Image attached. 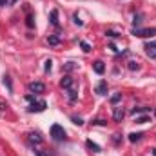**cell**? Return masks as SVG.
<instances>
[{
	"label": "cell",
	"instance_id": "ac0fdd59",
	"mask_svg": "<svg viewBox=\"0 0 156 156\" xmlns=\"http://www.w3.org/2000/svg\"><path fill=\"white\" fill-rule=\"evenodd\" d=\"M127 67H129L131 71H138V69H140V64H138V62H134V60H131Z\"/></svg>",
	"mask_w": 156,
	"mask_h": 156
},
{
	"label": "cell",
	"instance_id": "d6986e66",
	"mask_svg": "<svg viewBox=\"0 0 156 156\" xmlns=\"http://www.w3.org/2000/svg\"><path fill=\"white\" fill-rule=\"evenodd\" d=\"M149 122V116L147 115H144V116H138L136 118V123H147Z\"/></svg>",
	"mask_w": 156,
	"mask_h": 156
},
{
	"label": "cell",
	"instance_id": "ffe728a7",
	"mask_svg": "<svg viewBox=\"0 0 156 156\" xmlns=\"http://www.w3.org/2000/svg\"><path fill=\"white\" fill-rule=\"evenodd\" d=\"M80 45H82V49H83L85 53H89V51H91V45H89L87 42H80Z\"/></svg>",
	"mask_w": 156,
	"mask_h": 156
},
{
	"label": "cell",
	"instance_id": "f1b7e54d",
	"mask_svg": "<svg viewBox=\"0 0 156 156\" xmlns=\"http://www.w3.org/2000/svg\"><path fill=\"white\" fill-rule=\"evenodd\" d=\"M120 140H122V136H120V134H115V138H113V142H115V144H120Z\"/></svg>",
	"mask_w": 156,
	"mask_h": 156
},
{
	"label": "cell",
	"instance_id": "603a6c76",
	"mask_svg": "<svg viewBox=\"0 0 156 156\" xmlns=\"http://www.w3.org/2000/svg\"><path fill=\"white\" fill-rule=\"evenodd\" d=\"M73 69H75V64L73 62H67L66 64V71H73Z\"/></svg>",
	"mask_w": 156,
	"mask_h": 156
},
{
	"label": "cell",
	"instance_id": "83f0119b",
	"mask_svg": "<svg viewBox=\"0 0 156 156\" xmlns=\"http://www.w3.org/2000/svg\"><path fill=\"white\" fill-rule=\"evenodd\" d=\"M4 83H5V85H7V89L11 91V82H9V78H7V76L4 78Z\"/></svg>",
	"mask_w": 156,
	"mask_h": 156
},
{
	"label": "cell",
	"instance_id": "836d02e7",
	"mask_svg": "<svg viewBox=\"0 0 156 156\" xmlns=\"http://www.w3.org/2000/svg\"><path fill=\"white\" fill-rule=\"evenodd\" d=\"M154 115H156V109H154Z\"/></svg>",
	"mask_w": 156,
	"mask_h": 156
},
{
	"label": "cell",
	"instance_id": "f546056e",
	"mask_svg": "<svg viewBox=\"0 0 156 156\" xmlns=\"http://www.w3.org/2000/svg\"><path fill=\"white\" fill-rule=\"evenodd\" d=\"M29 27H33V16H27V22H26Z\"/></svg>",
	"mask_w": 156,
	"mask_h": 156
},
{
	"label": "cell",
	"instance_id": "7402d4cb",
	"mask_svg": "<svg viewBox=\"0 0 156 156\" xmlns=\"http://www.w3.org/2000/svg\"><path fill=\"white\" fill-rule=\"evenodd\" d=\"M105 35H107V37H111V38H118V37H120V35L115 33V31H105Z\"/></svg>",
	"mask_w": 156,
	"mask_h": 156
},
{
	"label": "cell",
	"instance_id": "6da1fadb",
	"mask_svg": "<svg viewBox=\"0 0 156 156\" xmlns=\"http://www.w3.org/2000/svg\"><path fill=\"white\" fill-rule=\"evenodd\" d=\"M131 35H134V37H140V38L154 37V35H156V27H151V29H147V27H134V29L131 31Z\"/></svg>",
	"mask_w": 156,
	"mask_h": 156
},
{
	"label": "cell",
	"instance_id": "5b68a950",
	"mask_svg": "<svg viewBox=\"0 0 156 156\" xmlns=\"http://www.w3.org/2000/svg\"><path fill=\"white\" fill-rule=\"evenodd\" d=\"M145 53H147L149 58H154L156 60V42H149V44H145Z\"/></svg>",
	"mask_w": 156,
	"mask_h": 156
},
{
	"label": "cell",
	"instance_id": "5bb4252c",
	"mask_svg": "<svg viewBox=\"0 0 156 156\" xmlns=\"http://www.w3.org/2000/svg\"><path fill=\"white\" fill-rule=\"evenodd\" d=\"M142 136H144L142 133H131V134H129V142H133V144H134V142L142 140Z\"/></svg>",
	"mask_w": 156,
	"mask_h": 156
},
{
	"label": "cell",
	"instance_id": "277c9868",
	"mask_svg": "<svg viewBox=\"0 0 156 156\" xmlns=\"http://www.w3.org/2000/svg\"><path fill=\"white\" fill-rule=\"evenodd\" d=\"M27 89H29V93H35V94H42V93L45 91V85H44L42 82H31V83L27 85Z\"/></svg>",
	"mask_w": 156,
	"mask_h": 156
},
{
	"label": "cell",
	"instance_id": "cb8c5ba5",
	"mask_svg": "<svg viewBox=\"0 0 156 156\" xmlns=\"http://www.w3.org/2000/svg\"><path fill=\"white\" fill-rule=\"evenodd\" d=\"M51 67H53V62L51 60H45V71H51Z\"/></svg>",
	"mask_w": 156,
	"mask_h": 156
},
{
	"label": "cell",
	"instance_id": "30bf717a",
	"mask_svg": "<svg viewBox=\"0 0 156 156\" xmlns=\"http://www.w3.org/2000/svg\"><path fill=\"white\" fill-rule=\"evenodd\" d=\"M67 91V98H69V102H76V96H78V93L73 89V87H69V89H66Z\"/></svg>",
	"mask_w": 156,
	"mask_h": 156
},
{
	"label": "cell",
	"instance_id": "484cf974",
	"mask_svg": "<svg viewBox=\"0 0 156 156\" xmlns=\"http://www.w3.org/2000/svg\"><path fill=\"white\" fill-rule=\"evenodd\" d=\"M73 20H75V24H76V26H82V24H83V22L78 18V15H75V16H73Z\"/></svg>",
	"mask_w": 156,
	"mask_h": 156
},
{
	"label": "cell",
	"instance_id": "d6a6232c",
	"mask_svg": "<svg viewBox=\"0 0 156 156\" xmlns=\"http://www.w3.org/2000/svg\"><path fill=\"white\" fill-rule=\"evenodd\" d=\"M11 2H13V4H15V2H16V0H11Z\"/></svg>",
	"mask_w": 156,
	"mask_h": 156
},
{
	"label": "cell",
	"instance_id": "52a82bcc",
	"mask_svg": "<svg viewBox=\"0 0 156 156\" xmlns=\"http://www.w3.org/2000/svg\"><path fill=\"white\" fill-rule=\"evenodd\" d=\"M123 116H125V109H123L122 105L115 107V113H113V118H115V122H122V120H123Z\"/></svg>",
	"mask_w": 156,
	"mask_h": 156
},
{
	"label": "cell",
	"instance_id": "7c38bea8",
	"mask_svg": "<svg viewBox=\"0 0 156 156\" xmlns=\"http://www.w3.org/2000/svg\"><path fill=\"white\" fill-rule=\"evenodd\" d=\"M87 147H89L93 153H100V151H102V149H100V145H96L93 140H87Z\"/></svg>",
	"mask_w": 156,
	"mask_h": 156
},
{
	"label": "cell",
	"instance_id": "4316f807",
	"mask_svg": "<svg viewBox=\"0 0 156 156\" xmlns=\"http://www.w3.org/2000/svg\"><path fill=\"white\" fill-rule=\"evenodd\" d=\"M120 98H122V94H115V96L111 98V102H113V104H116V102L120 100Z\"/></svg>",
	"mask_w": 156,
	"mask_h": 156
},
{
	"label": "cell",
	"instance_id": "ba28073f",
	"mask_svg": "<svg viewBox=\"0 0 156 156\" xmlns=\"http://www.w3.org/2000/svg\"><path fill=\"white\" fill-rule=\"evenodd\" d=\"M93 69H94V73H96V75H104L105 66H104V62H102V60H96V62L93 64Z\"/></svg>",
	"mask_w": 156,
	"mask_h": 156
},
{
	"label": "cell",
	"instance_id": "9a60e30c",
	"mask_svg": "<svg viewBox=\"0 0 156 156\" xmlns=\"http://www.w3.org/2000/svg\"><path fill=\"white\" fill-rule=\"evenodd\" d=\"M47 42H49V45H58V44H60V38H58L56 35H51V37L47 38Z\"/></svg>",
	"mask_w": 156,
	"mask_h": 156
},
{
	"label": "cell",
	"instance_id": "4fadbf2b",
	"mask_svg": "<svg viewBox=\"0 0 156 156\" xmlns=\"http://www.w3.org/2000/svg\"><path fill=\"white\" fill-rule=\"evenodd\" d=\"M142 18H144V15H142V13H138V15H134V18H133V24H134V27H140V24L144 22Z\"/></svg>",
	"mask_w": 156,
	"mask_h": 156
},
{
	"label": "cell",
	"instance_id": "2e32d148",
	"mask_svg": "<svg viewBox=\"0 0 156 156\" xmlns=\"http://www.w3.org/2000/svg\"><path fill=\"white\" fill-rule=\"evenodd\" d=\"M29 140L35 142V144H40V142H42V138H40L38 133H31V134H29Z\"/></svg>",
	"mask_w": 156,
	"mask_h": 156
},
{
	"label": "cell",
	"instance_id": "8992f818",
	"mask_svg": "<svg viewBox=\"0 0 156 156\" xmlns=\"http://www.w3.org/2000/svg\"><path fill=\"white\" fill-rule=\"evenodd\" d=\"M94 93H96V94H100V96L107 94V82H105V80H102V82L94 87Z\"/></svg>",
	"mask_w": 156,
	"mask_h": 156
},
{
	"label": "cell",
	"instance_id": "4dcf8cb0",
	"mask_svg": "<svg viewBox=\"0 0 156 156\" xmlns=\"http://www.w3.org/2000/svg\"><path fill=\"white\" fill-rule=\"evenodd\" d=\"M9 4V0H0V7H4V5H7Z\"/></svg>",
	"mask_w": 156,
	"mask_h": 156
},
{
	"label": "cell",
	"instance_id": "7a4b0ae2",
	"mask_svg": "<svg viewBox=\"0 0 156 156\" xmlns=\"http://www.w3.org/2000/svg\"><path fill=\"white\" fill-rule=\"evenodd\" d=\"M51 138L56 140V142H64V140H66V131H64V127L58 125V123L51 125Z\"/></svg>",
	"mask_w": 156,
	"mask_h": 156
},
{
	"label": "cell",
	"instance_id": "1f68e13d",
	"mask_svg": "<svg viewBox=\"0 0 156 156\" xmlns=\"http://www.w3.org/2000/svg\"><path fill=\"white\" fill-rule=\"evenodd\" d=\"M153 154H154V156H156V149H153Z\"/></svg>",
	"mask_w": 156,
	"mask_h": 156
},
{
	"label": "cell",
	"instance_id": "d4e9b609",
	"mask_svg": "<svg viewBox=\"0 0 156 156\" xmlns=\"http://www.w3.org/2000/svg\"><path fill=\"white\" fill-rule=\"evenodd\" d=\"M93 123H94V125H105L107 122H105V120H94Z\"/></svg>",
	"mask_w": 156,
	"mask_h": 156
},
{
	"label": "cell",
	"instance_id": "e0dca14e",
	"mask_svg": "<svg viewBox=\"0 0 156 156\" xmlns=\"http://www.w3.org/2000/svg\"><path fill=\"white\" fill-rule=\"evenodd\" d=\"M151 109L149 107H134L133 109V115H140V113H149Z\"/></svg>",
	"mask_w": 156,
	"mask_h": 156
},
{
	"label": "cell",
	"instance_id": "3957f363",
	"mask_svg": "<svg viewBox=\"0 0 156 156\" xmlns=\"http://www.w3.org/2000/svg\"><path fill=\"white\" fill-rule=\"evenodd\" d=\"M45 107H47L45 100H38V102H31V105L27 107V111H29V113H42Z\"/></svg>",
	"mask_w": 156,
	"mask_h": 156
},
{
	"label": "cell",
	"instance_id": "9c48e42d",
	"mask_svg": "<svg viewBox=\"0 0 156 156\" xmlns=\"http://www.w3.org/2000/svg\"><path fill=\"white\" fill-rule=\"evenodd\" d=\"M73 83H75V80L71 76H64L62 82H60V87H62V89H69V87H73Z\"/></svg>",
	"mask_w": 156,
	"mask_h": 156
},
{
	"label": "cell",
	"instance_id": "44dd1931",
	"mask_svg": "<svg viewBox=\"0 0 156 156\" xmlns=\"http://www.w3.org/2000/svg\"><path fill=\"white\" fill-rule=\"evenodd\" d=\"M73 123H76V125H82V123H83V120H82L80 116H73Z\"/></svg>",
	"mask_w": 156,
	"mask_h": 156
},
{
	"label": "cell",
	"instance_id": "8fae6325",
	"mask_svg": "<svg viewBox=\"0 0 156 156\" xmlns=\"http://www.w3.org/2000/svg\"><path fill=\"white\" fill-rule=\"evenodd\" d=\"M49 18H51V24H53L55 27H58V11H56V9L51 11V16H49Z\"/></svg>",
	"mask_w": 156,
	"mask_h": 156
}]
</instances>
